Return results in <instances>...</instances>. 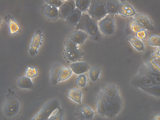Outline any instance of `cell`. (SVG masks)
<instances>
[{
	"mask_svg": "<svg viewBox=\"0 0 160 120\" xmlns=\"http://www.w3.org/2000/svg\"><path fill=\"white\" fill-rule=\"evenodd\" d=\"M4 19L7 24L9 34L11 36H13L20 32L21 28L18 23L15 20L14 17L11 15H8L4 17Z\"/></svg>",
	"mask_w": 160,
	"mask_h": 120,
	"instance_id": "10",
	"label": "cell"
},
{
	"mask_svg": "<svg viewBox=\"0 0 160 120\" xmlns=\"http://www.w3.org/2000/svg\"><path fill=\"white\" fill-rule=\"evenodd\" d=\"M129 27L130 30L135 33H137L141 29H143L142 28V26L140 25V24H139L138 22H137L136 20L134 19H132L129 22Z\"/></svg>",
	"mask_w": 160,
	"mask_h": 120,
	"instance_id": "33",
	"label": "cell"
},
{
	"mask_svg": "<svg viewBox=\"0 0 160 120\" xmlns=\"http://www.w3.org/2000/svg\"><path fill=\"white\" fill-rule=\"evenodd\" d=\"M152 119L154 120H160V113H156L155 114L153 115Z\"/></svg>",
	"mask_w": 160,
	"mask_h": 120,
	"instance_id": "41",
	"label": "cell"
},
{
	"mask_svg": "<svg viewBox=\"0 0 160 120\" xmlns=\"http://www.w3.org/2000/svg\"><path fill=\"white\" fill-rule=\"evenodd\" d=\"M107 110V104L104 96L100 91L97 96V111L99 114L102 117H105Z\"/></svg>",
	"mask_w": 160,
	"mask_h": 120,
	"instance_id": "19",
	"label": "cell"
},
{
	"mask_svg": "<svg viewBox=\"0 0 160 120\" xmlns=\"http://www.w3.org/2000/svg\"><path fill=\"white\" fill-rule=\"evenodd\" d=\"M104 97L107 104V110L105 117L108 118H114L122 110L123 107V102L121 97L118 95L112 98H109L104 96Z\"/></svg>",
	"mask_w": 160,
	"mask_h": 120,
	"instance_id": "5",
	"label": "cell"
},
{
	"mask_svg": "<svg viewBox=\"0 0 160 120\" xmlns=\"http://www.w3.org/2000/svg\"><path fill=\"white\" fill-rule=\"evenodd\" d=\"M144 91L145 92L147 93L149 95H152L153 96L160 97V84L153 85V86L146 87H142L139 88Z\"/></svg>",
	"mask_w": 160,
	"mask_h": 120,
	"instance_id": "25",
	"label": "cell"
},
{
	"mask_svg": "<svg viewBox=\"0 0 160 120\" xmlns=\"http://www.w3.org/2000/svg\"><path fill=\"white\" fill-rule=\"evenodd\" d=\"M74 1H68L64 2L59 9V17L66 19L76 8Z\"/></svg>",
	"mask_w": 160,
	"mask_h": 120,
	"instance_id": "9",
	"label": "cell"
},
{
	"mask_svg": "<svg viewBox=\"0 0 160 120\" xmlns=\"http://www.w3.org/2000/svg\"><path fill=\"white\" fill-rule=\"evenodd\" d=\"M118 13L126 17H134L137 12L126 1H120Z\"/></svg>",
	"mask_w": 160,
	"mask_h": 120,
	"instance_id": "14",
	"label": "cell"
},
{
	"mask_svg": "<svg viewBox=\"0 0 160 120\" xmlns=\"http://www.w3.org/2000/svg\"><path fill=\"white\" fill-rule=\"evenodd\" d=\"M76 30L84 31L94 41H98L102 38L97 22L86 13L82 14L81 18L76 26Z\"/></svg>",
	"mask_w": 160,
	"mask_h": 120,
	"instance_id": "2",
	"label": "cell"
},
{
	"mask_svg": "<svg viewBox=\"0 0 160 120\" xmlns=\"http://www.w3.org/2000/svg\"><path fill=\"white\" fill-rule=\"evenodd\" d=\"M119 3L120 1H106V8L108 14L115 15L118 13Z\"/></svg>",
	"mask_w": 160,
	"mask_h": 120,
	"instance_id": "26",
	"label": "cell"
},
{
	"mask_svg": "<svg viewBox=\"0 0 160 120\" xmlns=\"http://www.w3.org/2000/svg\"><path fill=\"white\" fill-rule=\"evenodd\" d=\"M82 15V12L76 8L67 17V18L66 19V22L70 25L77 26L78 22L81 18Z\"/></svg>",
	"mask_w": 160,
	"mask_h": 120,
	"instance_id": "22",
	"label": "cell"
},
{
	"mask_svg": "<svg viewBox=\"0 0 160 120\" xmlns=\"http://www.w3.org/2000/svg\"><path fill=\"white\" fill-rule=\"evenodd\" d=\"M131 84L138 88L155 85L149 75L140 73H138L132 78L131 80Z\"/></svg>",
	"mask_w": 160,
	"mask_h": 120,
	"instance_id": "8",
	"label": "cell"
},
{
	"mask_svg": "<svg viewBox=\"0 0 160 120\" xmlns=\"http://www.w3.org/2000/svg\"><path fill=\"white\" fill-rule=\"evenodd\" d=\"M64 56L68 60L72 62H78L82 58L83 56L84 52L81 50L77 49L74 51L70 52L65 51L64 53Z\"/></svg>",
	"mask_w": 160,
	"mask_h": 120,
	"instance_id": "21",
	"label": "cell"
},
{
	"mask_svg": "<svg viewBox=\"0 0 160 120\" xmlns=\"http://www.w3.org/2000/svg\"><path fill=\"white\" fill-rule=\"evenodd\" d=\"M43 38L42 31L38 29L33 35L29 45V53L31 56H35L38 53L39 48L42 45Z\"/></svg>",
	"mask_w": 160,
	"mask_h": 120,
	"instance_id": "7",
	"label": "cell"
},
{
	"mask_svg": "<svg viewBox=\"0 0 160 120\" xmlns=\"http://www.w3.org/2000/svg\"><path fill=\"white\" fill-rule=\"evenodd\" d=\"M148 44L152 47L160 48V38L157 35H151L148 38Z\"/></svg>",
	"mask_w": 160,
	"mask_h": 120,
	"instance_id": "32",
	"label": "cell"
},
{
	"mask_svg": "<svg viewBox=\"0 0 160 120\" xmlns=\"http://www.w3.org/2000/svg\"><path fill=\"white\" fill-rule=\"evenodd\" d=\"M78 111L80 117L84 120H92L95 115V112L91 108L86 105H80Z\"/></svg>",
	"mask_w": 160,
	"mask_h": 120,
	"instance_id": "18",
	"label": "cell"
},
{
	"mask_svg": "<svg viewBox=\"0 0 160 120\" xmlns=\"http://www.w3.org/2000/svg\"><path fill=\"white\" fill-rule=\"evenodd\" d=\"M101 92L104 96L109 98H112L120 95L119 91L117 87L111 84H105L102 85Z\"/></svg>",
	"mask_w": 160,
	"mask_h": 120,
	"instance_id": "15",
	"label": "cell"
},
{
	"mask_svg": "<svg viewBox=\"0 0 160 120\" xmlns=\"http://www.w3.org/2000/svg\"><path fill=\"white\" fill-rule=\"evenodd\" d=\"M152 57H160V48H158L157 49L153 51Z\"/></svg>",
	"mask_w": 160,
	"mask_h": 120,
	"instance_id": "40",
	"label": "cell"
},
{
	"mask_svg": "<svg viewBox=\"0 0 160 120\" xmlns=\"http://www.w3.org/2000/svg\"><path fill=\"white\" fill-rule=\"evenodd\" d=\"M87 81V78L86 75L84 74L79 75L77 78V84L81 88H84L86 87Z\"/></svg>",
	"mask_w": 160,
	"mask_h": 120,
	"instance_id": "35",
	"label": "cell"
},
{
	"mask_svg": "<svg viewBox=\"0 0 160 120\" xmlns=\"http://www.w3.org/2000/svg\"><path fill=\"white\" fill-rule=\"evenodd\" d=\"M64 2H62V1H53V0H47L46 1V3L49 4L50 6H52L53 7L56 8H59L64 3Z\"/></svg>",
	"mask_w": 160,
	"mask_h": 120,
	"instance_id": "37",
	"label": "cell"
},
{
	"mask_svg": "<svg viewBox=\"0 0 160 120\" xmlns=\"http://www.w3.org/2000/svg\"><path fill=\"white\" fill-rule=\"evenodd\" d=\"M91 1H75V6L81 12L88 11L91 4Z\"/></svg>",
	"mask_w": 160,
	"mask_h": 120,
	"instance_id": "28",
	"label": "cell"
},
{
	"mask_svg": "<svg viewBox=\"0 0 160 120\" xmlns=\"http://www.w3.org/2000/svg\"><path fill=\"white\" fill-rule=\"evenodd\" d=\"M98 25L99 30L103 34L109 36L114 33L115 30L114 22L111 16H106L100 20Z\"/></svg>",
	"mask_w": 160,
	"mask_h": 120,
	"instance_id": "6",
	"label": "cell"
},
{
	"mask_svg": "<svg viewBox=\"0 0 160 120\" xmlns=\"http://www.w3.org/2000/svg\"><path fill=\"white\" fill-rule=\"evenodd\" d=\"M25 73V76L32 79V78H36L38 76V71L37 68L29 66L26 69Z\"/></svg>",
	"mask_w": 160,
	"mask_h": 120,
	"instance_id": "31",
	"label": "cell"
},
{
	"mask_svg": "<svg viewBox=\"0 0 160 120\" xmlns=\"http://www.w3.org/2000/svg\"><path fill=\"white\" fill-rule=\"evenodd\" d=\"M150 62L154 64L155 66L160 69V57H152Z\"/></svg>",
	"mask_w": 160,
	"mask_h": 120,
	"instance_id": "39",
	"label": "cell"
},
{
	"mask_svg": "<svg viewBox=\"0 0 160 120\" xmlns=\"http://www.w3.org/2000/svg\"><path fill=\"white\" fill-rule=\"evenodd\" d=\"M127 40L131 44V46L134 48V49L138 51H142L145 50V46L143 42L139 40L135 36H129Z\"/></svg>",
	"mask_w": 160,
	"mask_h": 120,
	"instance_id": "24",
	"label": "cell"
},
{
	"mask_svg": "<svg viewBox=\"0 0 160 120\" xmlns=\"http://www.w3.org/2000/svg\"><path fill=\"white\" fill-rule=\"evenodd\" d=\"M136 37L137 38H138L140 41H143L145 40L147 37V32L146 30L144 29H142L140 31L136 33Z\"/></svg>",
	"mask_w": 160,
	"mask_h": 120,
	"instance_id": "38",
	"label": "cell"
},
{
	"mask_svg": "<svg viewBox=\"0 0 160 120\" xmlns=\"http://www.w3.org/2000/svg\"><path fill=\"white\" fill-rule=\"evenodd\" d=\"M145 65L149 68L151 72L157 74H160V69L157 68V66H155L154 64H152L150 62V60L146 62Z\"/></svg>",
	"mask_w": 160,
	"mask_h": 120,
	"instance_id": "36",
	"label": "cell"
},
{
	"mask_svg": "<svg viewBox=\"0 0 160 120\" xmlns=\"http://www.w3.org/2000/svg\"><path fill=\"white\" fill-rule=\"evenodd\" d=\"M63 119V110L61 108L56 111L51 117H50L49 120H62Z\"/></svg>",
	"mask_w": 160,
	"mask_h": 120,
	"instance_id": "34",
	"label": "cell"
},
{
	"mask_svg": "<svg viewBox=\"0 0 160 120\" xmlns=\"http://www.w3.org/2000/svg\"><path fill=\"white\" fill-rule=\"evenodd\" d=\"M64 47L66 52L74 51L78 49V44L68 38H66L64 42Z\"/></svg>",
	"mask_w": 160,
	"mask_h": 120,
	"instance_id": "30",
	"label": "cell"
},
{
	"mask_svg": "<svg viewBox=\"0 0 160 120\" xmlns=\"http://www.w3.org/2000/svg\"><path fill=\"white\" fill-rule=\"evenodd\" d=\"M100 74V69L97 67H93L89 71V77L91 82H96Z\"/></svg>",
	"mask_w": 160,
	"mask_h": 120,
	"instance_id": "29",
	"label": "cell"
},
{
	"mask_svg": "<svg viewBox=\"0 0 160 120\" xmlns=\"http://www.w3.org/2000/svg\"><path fill=\"white\" fill-rule=\"evenodd\" d=\"M68 97L73 102L82 105V92L79 89L73 88L69 90L68 92Z\"/></svg>",
	"mask_w": 160,
	"mask_h": 120,
	"instance_id": "23",
	"label": "cell"
},
{
	"mask_svg": "<svg viewBox=\"0 0 160 120\" xmlns=\"http://www.w3.org/2000/svg\"><path fill=\"white\" fill-rule=\"evenodd\" d=\"M134 19L140 24L142 28L145 30H149L151 31H154V28L151 22V20L147 16L137 13L134 16Z\"/></svg>",
	"mask_w": 160,
	"mask_h": 120,
	"instance_id": "12",
	"label": "cell"
},
{
	"mask_svg": "<svg viewBox=\"0 0 160 120\" xmlns=\"http://www.w3.org/2000/svg\"><path fill=\"white\" fill-rule=\"evenodd\" d=\"M21 99L15 91L8 89V93L2 105L1 113L4 118L12 119L16 118L22 111Z\"/></svg>",
	"mask_w": 160,
	"mask_h": 120,
	"instance_id": "1",
	"label": "cell"
},
{
	"mask_svg": "<svg viewBox=\"0 0 160 120\" xmlns=\"http://www.w3.org/2000/svg\"><path fill=\"white\" fill-rule=\"evenodd\" d=\"M60 108L58 101L55 99H52L48 101L32 120H49L50 117Z\"/></svg>",
	"mask_w": 160,
	"mask_h": 120,
	"instance_id": "4",
	"label": "cell"
},
{
	"mask_svg": "<svg viewBox=\"0 0 160 120\" xmlns=\"http://www.w3.org/2000/svg\"><path fill=\"white\" fill-rule=\"evenodd\" d=\"M88 13L95 22L102 20L108 15L106 1H91Z\"/></svg>",
	"mask_w": 160,
	"mask_h": 120,
	"instance_id": "3",
	"label": "cell"
},
{
	"mask_svg": "<svg viewBox=\"0 0 160 120\" xmlns=\"http://www.w3.org/2000/svg\"><path fill=\"white\" fill-rule=\"evenodd\" d=\"M64 66L59 63H56L52 65L50 68V79L53 86H56L58 83L59 77L62 68Z\"/></svg>",
	"mask_w": 160,
	"mask_h": 120,
	"instance_id": "17",
	"label": "cell"
},
{
	"mask_svg": "<svg viewBox=\"0 0 160 120\" xmlns=\"http://www.w3.org/2000/svg\"><path fill=\"white\" fill-rule=\"evenodd\" d=\"M73 73L75 74H83L89 71L91 67L89 64L86 62H73L70 66Z\"/></svg>",
	"mask_w": 160,
	"mask_h": 120,
	"instance_id": "16",
	"label": "cell"
},
{
	"mask_svg": "<svg viewBox=\"0 0 160 120\" xmlns=\"http://www.w3.org/2000/svg\"><path fill=\"white\" fill-rule=\"evenodd\" d=\"M73 74L70 67H64L62 68L59 77L58 82H60L68 80Z\"/></svg>",
	"mask_w": 160,
	"mask_h": 120,
	"instance_id": "27",
	"label": "cell"
},
{
	"mask_svg": "<svg viewBox=\"0 0 160 120\" xmlns=\"http://www.w3.org/2000/svg\"><path fill=\"white\" fill-rule=\"evenodd\" d=\"M41 12L44 17L49 20H55L59 17L58 9L46 3L41 7Z\"/></svg>",
	"mask_w": 160,
	"mask_h": 120,
	"instance_id": "11",
	"label": "cell"
},
{
	"mask_svg": "<svg viewBox=\"0 0 160 120\" xmlns=\"http://www.w3.org/2000/svg\"><path fill=\"white\" fill-rule=\"evenodd\" d=\"M16 83L19 88L23 89H32L34 87L31 78L25 75L19 77L17 80Z\"/></svg>",
	"mask_w": 160,
	"mask_h": 120,
	"instance_id": "20",
	"label": "cell"
},
{
	"mask_svg": "<svg viewBox=\"0 0 160 120\" xmlns=\"http://www.w3.org/2000/svg\"><path fill=\"white\" fill-rule=\"evenodd\" d=\"M88 35L81 30H75L69 33L68 38L78 44H82L88 38Z\"/></svg>",
	"mask_w": 160,
	"mask_h": 120,
	"instance_id": "13",
	"label": "cell"
}]
</instances>
